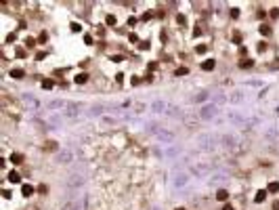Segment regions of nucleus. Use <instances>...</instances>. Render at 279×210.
Listing matches in <instances>:
<instances>
[{
	"label": "nucleus",
	"instance_id": "1",
	"mask_svg": "<svg viewBox=\"0 0 279 210\" xmlns=\"http://www.w3.org/2000/svg\"><path fill=\"white\" fill-rule=\"evenodd\" d=\"M214 63H216L214 59H206V61L201 63V69H204V72H212V69H214Z\"/></svg>",
	"mask_w": 279,
	"mask_h": 210
},
{
	"label": "nucleus",
	"instance_id": "2",
	"mask_svg": "<svg viewBox=\"0 0 279 210\" xmlns=\"http://www.w3.org/2000/svg\"><path fill=\"white\" fill-rule=\"evenodd\" d=\"M216 200H218V202H227V200H229V191H227V189H218V191H216Z\"/></svg>",
	"mask_w": 279,
	"mask_h": 210
},
{
	"label": "nucleus",
	"instance_id": "3",
	"mask_svg": "<svg viewBox=\"0 0 279 210\" xmlns=\"http://www.w3.org/2000/svg\"><path fill=\"white\" fill-rule=\"evenodd\" d=\"M6 179H8V181H11V183H19V181H21V174H19V172H17V170H11V172H8V176H6Z\"/></svg>",
	"mask_w": 279,
	"mask_h": 210
},
{
	"label": "nucleus",
	"instance_id": "4",
	"mask_svg": "<svg viewBox=\"0 0 279 210\" xmlns=\"http://www.w3.org/2000/svg\"><path fill=\"white\" fill-rule=\"evenodd\" d=\"M32 193H34V187H32V185H23V187H21V195H23V198H30Z\"/></svg>",
	"mask_w": 279,
	"mask_h": 210
},
{
	"label": "nucleus",
	"instance_id": "5",
	"mask_svg": "<svg viewBox=\"0 0 279 210\" xmlns=\"http://www.w3.org/2000/svg\"><path fill=\"white\" fill-rule=\"evenodd\" d=\"M267 193H269L267 189H260V191L256 193V198H254V202H258V204H260V202H265V198H267Z\"/></svg>",
	"mask_w": 279,
	"mask_h": 210
},
{
	"label": "nucleus",
	"instance_id": "6",
	"mask_svg": "<svg viewBox=\"0 0 279 210\" xmlns=\"http://www.w3.org/2000/svg\"><path fill=\"white\" fill-rule=\"evenodd\" d=\"M252 65H254L252 59H241V61H239V67H241V69H248V67H252Z\"/></svg>",
	"mask_w": 279,
	"mask_h": 210
},
{
	"label": "nucleus",
	"instance_id": "7",
	"mask_svg": "<svg viewBox=\"0 0 279 210\" xmlns=\"http://www.w3.org/2000/svg\"><path fill=\"white\" fill-rule=\"evenodd\" d=\"M25 72L23 69H11V78H23Z\"/></svg>",
	"mask_w": 279,
	"mask_h": 210
},
{
	"label": "nucleus",
	"instance_id": "8",
	"mask_svg": "<svg viewBox=\"0 0 279 210\" xmlns=\"http://www.w3.org/2000/svg\"><path fill=\"white\" fill-rule=\"evenodd\" d=\"M11 162H13V164H21V162H23V156H21V153H13V156H11Z\"/></svg>",
	"mask_w": 279,
	"mask_h": 210
},
{
	"label": "nucleus",
	"instance_id": "9",
	"mask_svg": "<svg viewBox=\"0 0 279 210\" xmlns=\"http://www.w3.org/2000/svg\"><path fill=\"white\" fill-rule=\"evenodd\" d=\"M105 23H107V25H116V23H118L116 15H107V17H105Z\"/></svg>",
	"mask_w": 279,
	"mask_h": 210
},
{
	"label": "nucleus",
	"instance_id": "10",
	"mask_svg": "<svg viewBox=\"0 0 279 210\" xmlns=\"http://www.w3.org/2000/svg\"><path fill=\"white\" fill-rule=\"evenodd\" d=\"M258 30H260V34H262V36H269V34H271V27H269L267 23H262V25H260Z\"/></svg>",
	"mask_w": 279,
	"mask_h": 210
},
{
	"label": "nucleus",
	"instance_id": "11",
	"mask_svg": "<svg viewBox=\"0 0 279 210\" xmlns=\"http://www.w3.org/2000/svg\"><path fill=\"white\" fill-rule=\"evenodd\" d=\"M86 80H88V74H78V76H76V82L78 84H84Z\"/></svg>",
	"mask_w": 279,
	"mask_h": 210
},
{
	"label": "nucleus",
	"instance_id": "12",
	"mask_svg": "<svg viewBox=\"0 0 279 210\" xmlns=\"http://www.w3.org/2000/svg\"><path fill=\"white\" fill-rule=\"evenodd\" d=\"M267 191H271V193H277V191H279V183H269Z\"/></svg>",
	"mask_w": 279,
	"mask_h": 210
},
{
	"label": "nucleus",
	"instance_id": "13",
	"mask_svg": "<svg viewBox=\"0 0 279 210\" xmlns=\"http://www.w3.org/2000/svg\"><path fill=\"white\" fill-rule=\"evenodd\" d=\"M206 50H208V46H206V44H199V46H195V53H197V55H204Z\"/></svg>",
	"mask_w": 279,
	"mask_h": 210
},
{
	"label": "nucleus",
	"instance_id": "14",
	"mask_svg": "<svg viewBox=\"0 0 279 210\" xmlns=\"http://www.w3.org/2000/svg\"><path fill=\"white\" fill-rule=\"evenodd\" d=\"M52 86H55V82H52V80H44V82H42V88H44V90H50Z\"/></svg>",
	"mask_w": 279,
	"mask_h": 210
},
{
	"label": "nucleus",
	"instance_id": "15",
	"mask_svg": "<svg viewBox=\"0 0 279 210\" xmlns=\"http://www.w3.org/2000/svg\"><path fill=\"white\" fill-rule=\"evenodd\" d=\"M44 147H46V151H55V149H57V143H55V141H48Z\"/></svg>",
	"mask_w": 279,
	"mask_h": 210
},
{
	"label": "nucleus",
	"instance_id": "16",
	"mask_svg": "<svg viewBox=\"0 0 279 210\" xmlns=\"http://www.w3.org/2000/svg\"><path fill=\"white\" fill-rule=\"evenodd\" d=\"M69 27H71V32H76V34H78V32H82V25H80V23H76V21H74Z\"/></svg>",
	"mask_w": 279,
	"mask_h": 210
},
{
	"label": "nucleus",
	"instance_id": "17",
	"mask_svg": "<svg viewBox=\"0 0 279 210\" xmlns=\"http://www.w3.org/2000/svg\"><path fill=\"white\" fill-rule=\"evenodd\" d=\"M174 74H176V76H187V74H189V69H187V67H179Z\"/></svg>",
	"mask_w": 279,
	"mask_h": 210
},
{
	"label": "nucleus",
	"instance_id": "18",
	"mask_svg": "<svg viewBox=\"0 0 279 210\" xmlns=\"http://www.w3.org/2000/svg\"><path fill=\"white\" fill-rule=\"evenodd\" d=\"M15 57L23 59V57H25V48H17V50H15Z\"/></svg>",
	"mask_w": 279,
	"mask_h": 210
},
{
	"label": "nucleus",
	"instance_id": "19",
	"mask_svg": "<svg viewBox=\"0 0 279 210\" xmlns=\"http://www.w3.org/2000/svg\"><path fill=\"white\" fill-rule=\"evenodd\" d=\"M15 40H17V34H15V32H11V34L6 36V42H15Z\"/></svg>",
	"mask_w": 279,
	"mask_h": 210
},
{
	"label": "nucleus",
	"instance_id": "20",
	"mask_svg": "<svg viewBox=\"0 0 279 210\" xmlns=\"http://www.w3.org/2000/svg\"><path fill=\"white\" fill-rule=\"evenodd\" d=\"M185 21H187V17H185V15H176V23H181V25H183Z\"/></svg>",
	"mask_w": 279,
	"mask_h": 210
},
{
	"label": "nucleus",
	"instance_id": "21",
	"mask_svg": "<svg viewBox=\"0 0 279 210\" xmlns=\"http://www.w3.org/2000/svg\"><path fill=\"white\" fill-rule=\"evenodd\" d=\"M128 40L132 42V44H137V42H139V36H137V34H130V36H128Z\"/></svg>",
	"mask_w": 279,
	"mask_h": 210
},
{
	"label": "nucleus",
	"instance_id": "22",
	"mask_svg": "<svg viewBox=\"0 0 279 210\" xmlns=\"http://www.w3.org/2000/svg\"><path fill=\"white\" fill-rule=\"evenodd\" d=\"M271 17H273V19H279V8H273V11H271Z\"/></svg>",
	"mask_w": 279,
	"mask_h": 210
},
{
	"label": "nucleus",
	"instance_id": "23",
	"mask_svg": "<svg viewBox=\"0 0 279 210\" xmlns=\"http://www.w3.org/2000/svg\"><path fill=\"white\" fill-rule=\"evenodd\" d=\"M46 38H48V34H46V32H42L40 38H38V42H46Z\"/></svg>",
	"mask_w": 279,
	"mask_h": 210
},
{
	"label": "nucleus",
	"instance_id": "24",
	"mask_svg": "<svg viewBox=\"0 0 279 210\" xmlns=\"http://www.w3.org/2000/svg\"><path fill=\"white\" fill-rule=\"evenodd\" d=\"M151 17H153V13H151V11H147V13L143 15V21H147V19H151Z\"/></svg>",
	"mask_w": 279,
	"mask_h": 210
},
{
	"label": "nucleus",
	"instance_id": "25",
	"mask_svg": "<svg viewBox=\"0 0 279 210\" xmlns=\"http://www.w3.org/2000/svg\"><path fill=\"white\" fill-rule=\"evenodd\" d=\"M111 61H113V63H120V61H122V55H113Z\"/></svg>",
	"mask_w": 279,
	"mask_h": 210
},
{
	"label": "nucleus",
	"instance_id": "26",
	"mask_svg": "<svg viewBox=\"0 0 279 210\" xmlns=\"http://www.w3.org/2000/svg\"><path fill=\"white\" fill-rule=\"evenodd\" d=\"M231 17H233V19H237V17H239V8H233V11H231Z\"/></svg>",
	"mask_w": 279,
	"mask_h": 210
},
{
	"label": "nucleus",
	"instance_id": "27",
	"mask_svg": "<svg viewBox=\"0 0 279 210\" xmlns=\"http://www.w3.org/2000/svg\"><path fill=\"white\" fill-rule=\"evenodd\" d=\"M25 44H27V46H36V40H34V38H27Z\"/></svg>",
	"mask_w": 279,
	"mask_h": 210
},
{
	"label": "nucleus",
	"instance_id": "28",
	"mask_svg": "<svg viewBox=\"0 0 279 210\" xmlns=\"http://www.w3.org/2000/svg\"><path fill=\"white\" fill-rule=\"evenodd\" d=\"M199 34H201V27H199V25H197V27H195V30H193V36H195V38H197V36H199Z\"/></svg>",
	"mask_w": 279,
	"mask_h": 210
},
{
	"label": "nucleus",
	"instance_id": "29",
	"mask_svg": "<svg viewBox=\"0 0 279 210\" xmlns=\"http://www.w3.org/2000/svg\"><path fill=\"white\" fill-rule=\"evenodd\" d=\"M258 50H260V53H265V50H267V44H265V42H260V44H258Z\"/></svg>",
	"mask_w": 279,
	"mask_h": 210
},
{
	"label": "nucleus",
	"instance_id": "30",
	"mask_svg": "<svg viewBox=\"0 0 279 210\" xmlns=\"http://www.w3.org/2000/svg\"><path fill=\"white\" fill-rule=\"evenodd\" d=\"M233 42H237V44H239V42H241V34H235V36H233Z\"/></svg>",
	"mask_w": 279,
	"mask_h": 210
},
{
	"label": "nucleus",
	"instance_id": "31",
	"mask_svg": "<svg viewBox=\"0 0 279 210\" xmlns=\"http://www.w3.org/2000/svg\"><path fill=\"white\" fill-rule=\"evenodd\" d=\"M84 42H86V44H93V36L86 34V36H84Z\"/></svg>",
	"mask_w": 279,
	"mask_h": 210
},
{
	"label": "nucleus",
	"instance_id": "32",
	"mask_svg": "<svg viewBox=\"0 0 279 210\" xmlns=\"http://www.w3.org/2000/svg\"><path fill=\"white\" fill-rule=\"evenodd\" d=\"M267 17V11H258V19H265Z\"/></svg>",
	"mask_w": 279,
	"mask_h": 210
},
{
	"label": "nucleus",
	"instance_id": "33",
	"mask_svg": "<svg viewBox=\"0 0 279 210\" xmlns=\"http://www.w3.org/2000/svg\"><path fill=\"white\" fill-rule=\"evenodd\" d=\"M149 46H151V44H149V42H141V48H143V50H147V48H149Z\"/></svg>",
	"mask_w": 279,
	"mask_h": 210
},
{
	"label": "nucleus",
	"instance_id": "34",
	"mask_svg": "<svg viewBox=\"0 0 279 210\" xmlns=\"http://www.w3.org/2000/svg\"><path fill=\"white\" fill-rule=\"evenodd\" d=\"M147 69H149V72H153V69H155V61H151V63L147 65Z\"/></svg>",
	"mask_w": 279,
	"mask_h": 210
},
{
	"label": "nucleus",
	"instance_id": "35",
	"mask_svg": "<svg viewBox=\"0 0 279 210\" xmlns=\"http://www.w3.org/2000/svg\"><path fill=\"white\" fill-rule=\"evenodd\" d=\"M223 210H235V208H233L231 204H225V206H223Z\"/></svg>",
	"mask_w": 279,
	"mask_h": 210
},
{
	"label": "nucleus",
	"instance_id": "36",
	"mask_svg": "<svg viewBox=\"0 0 279 210\" xmlns=\"http://www.w3.org/2000/svg\"><path fill=\"white\" fill-rule=\"evenodd\" d=\"M273 210H279V200H277V202H273Z\"/></svg>",
	"mask_w": 279,
	"mask_h": 210
},
{
	"label": "nucleus",
	"instance_id": "37",
	"mask_svg": "<svg viewBox=\"0 0 279 210\" xmlns=\"http://www.w3.org/2000/svg\"><path fill=\"white\" fill-rule=\"evenodd\" d=\"M176 210H185V208H176Z\"/></svg>",
	"mask_w": 279,
	"mask_h": 210
}]
</instances>
